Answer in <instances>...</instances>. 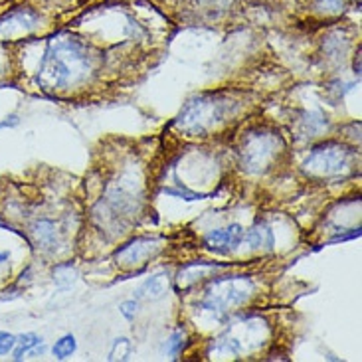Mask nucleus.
Masks as SVG:
<instances>
[{"label": "nucleus", "instance_id": "nucleus-1", "mask_svg": "<svg viewBox=\"0 0 362 362\" xmlns=\"http://www.w3.org/2000/svg\"><path fill=\"white\" fill-rule=\"evenodd\" d=\"M93 69V56L88 44L74 36H58L48 42L40 56L36 83L46 93L64 91L88 79Z\"/></svg>", "mask_w": 362, "mask_h": 362}, {"label": "nucleus", "instance_id": "nucleus-2", "mask_svg": "<svg viewBox=\"0 0 362 362\" xmlns=\"http://www.w3.org/2000/svg\"><path fill=\"white\" fill-rule=\"evenodd\" d=\"M238 101L230 93H202L190 99L177 119V127L190 137H206L210 131L234 115Z\"/></svg>", "mask_w": 362, "mask_h": 362}, {"label": "nucleus", "instance_id": "nucleus-3", "mask_svg": "<svg viewBox=\"0 0 362 362\" xmlns=\"http://www.w3.org/2000/svg\"><path fill=\"white\" fill-rule=\"evenodd\" d=\"M254 293V284L247 277H228L216 279L206 289L200 307L216 317H224L228 309L245 303Z\"/></svg>", "mask_w": 362, "mask_h": 362}, {"label": "nucleus", "instance_id": "nucleus-4", "mask_svg": "<svg viewBox=\"0 0 362 362\" xmlns=\"http://www.w3.org/2000/svg\"><path fill=\"white\" fill-rule=\"evenodd\" d=\"M353 148L341 143H323L311 151L303 170L313 178H337L346 175L353 165Z\"/></svg>", "mask_w": 362, "mask_h": 362}, {"label": "nucleus", "instance_id": "nucleus-5", "mask_svg": "<svg viewBox=\"0 0 362 362\" xmlns=\"http://www.w3.org/2000/svg\"><path fill=\"white\" fill-rule=\"evenodd\" d=\"M281 148H284V143L279 135H275L272 131H254L244 139V145L240 151L242 167L252 175L265 173L274 165Z\"/></svg>", "mask_w": 362, "mask_h": 362}, {"label": "nucleus", "instance_id": "nucleus-6", "mask_svg": "<svg viewBox=\"0 0 362 362\" xmlns=\"http://www.w3.org/2000/svg\"><path fill=\"white\" fill-rule=\"evenodd\" d=\"M40 26V14L36 10L18 6L0 16V42L26 38Z\"/></svg>", "mask_w": 362, "mask_h": 362}, {"label": "nucleus", "instance_id": "nucleus-7", "mask_svg": "<svg viewBox=\"0 0 362 362\" xmlns=\"http://www.w3.org/2000/svg\"><path fill=\"white\" fill-rule=\"evenodd\" d=\"M163 247V240L157 238H139L117 252V262L121 265H137L147 262L151 255H155Z\"/></svg>", "mask_w": 362, "mask_h": 362}, {"label": "nucleus", "instance_id": "nucleus-8", "mask_svg": "<svg viewBox=\"0 0 362 362\" xmlns=\"http://www.w3.org/2000/svg\"><path fill=\"white\" fill-rule=\"evenodd\" d=\"M242 238H244V228L240 224H230L226 228H218V230L208 232L204 238V244L212 252L228 254L242 244Z\"/></svg>", "mask_w": 362, "mask_h": 362}, {"label": "nucleus", "instance_id": "nucleus-9", "mask_svg": "<svg viewBox=\"0 0 362 362\" xmlns=\"http://www.w3.org/2000/svg\"><path fill=\"white\" fill-rule=\"evenodd\" d=\"M168 289H170V277L165 272H158V274L148 277L147 281L139 287L137 297L139 299H145V301H157V299L167 295Z\"/></svg>", "mask_w": 362, "mask_h": 362}, {"label": "nucleus", "instance_id": "nucleus-10", "mask_svg": "<svg viewBox=\"0 0 362 362\" xmlns=\"http://www.w3.org/2000/svg\"><path fill=\"white\" fill-rule=\"evenodd\" d=\"M30 235L34 240V244L42 247V250H49L56 245L58 240V232H56V224L49 220H38L30 226Z\"/></svg>", "mask_w": 362, "mask_h": 362}, {"label": "nucleus", "instance_id": "nucleus-11", "mask_svg": "<svg viewBox=\"0 0 362 362\" xmlns=\"http://www.w3.org/2000/svg\"><path fill=\"white\" fill-rule=\"evenodd\" d=\"M242 242L250 245L252 250H269L274 245V232L269 230V226L262 222L244 232Z\"/></svg>", "mask_w": 362, "mask_h": 362}, {"label": "nucleus", "instance_id": "nucleus-12", "mask_svg": "<svg viewBox=\"0 0 362 362\" xmlns=\"http://www.w3.org/2000/svg\"><path fill=\"white\" fill-rule=\"evenodd\" d=\"M42 343V339H40L38 334L34 333H26L22 334L20 339H16V344H14V361H20V358H24V354H28L32 349H36L38 344Z\"/></svg>", "mask_w": 362, "mask_h": 362}, {"label": "nucleus", "instance_id": "nucleus-13", "mask_svg": "<svg viewBox=\"0 0 362 362\" xmlns=\"http://www.w3.org/2000/svg\"><path fill=\"white\" fill-rule=\"evenodd\" d=\"M325 127H327V117H323V113H319V111L309 113V115L303 119V133H307L309 137L319 135Z\"/></svg>", "mask_w": 362, "mask_h": 362}, {"label": "nucleus", "instance_id": "nucleus-14", "mask_svg": "<svg viewBox=\"0 0 362 362\" xmlns=\"http://www.w3.org/2000/svg\"><path fill=\"white\" fill-rule=\"evenodd\" d=\"M76 349H78L76 337L74 334H66V337H62L58 343L54 344V356L59 358V361H64V358H68V356L76 353Z\"/></svg>", "mask_w": 362, "mask_h": 362}, {"label": "nucleus", "instance_id": "nucleus-15", "mask_svg": "<svg viewBox=\"0 0 362 362\" xmlns=\"http://www.w3.org/2000/svg\"><path fill=\"white\" fill-rule=\"evenodd\" d=\"M131 351H133V344L129 339H117L109 353V361H127Z\"/></svg>", "mask_w": 362, "mask_h": 362}, {"label": "nucleus", "instance_id": "nucleus-16", "mask_svg": "<svg viewBox=\"0 0 362 362\" xmlns=\"http://www.w3.org/2000/svg\"><path fill=\"white\" fill-rule=\"evenodd\" d=\"M315 8L325 14H341L344 10V0H315Z\"/></svg>", "mask_w": 362, "mask_h": 362}, {"label": "nucleus", "instance_id": "nucleus-17", "mask_svg": "<svg viewBox=\"0 0 362 362\" xmlns=\"http://www.w3.org/2000/svg\"><path fill=\"white\" fill-rule=\"evenodd\" d=\"M185 339H186L185 333H182L180 329H178L177 333H175L173 337H170V339H168L167 353L170 354V356H177V354L182 353V349H185V344H186Z\"/></svg>", "mask_w": 362, "mask_h": 362}, {"label": "nucleus", "instance_id": "nucleus-18", "mask_svg": "<svg viewBox=\"0 0 362 362\" xmlns=\"http://www.w3.org/2000/svg\"><path fill=\"white\" fill-rule=\"evenodd\" d=\"M54 279L59 285H68L76 279V269L71 265H59L58 269L54 272Z\"/></svg>", "mask_w": 362, "mask_h": 362}, {"label": "nucleus", "instance_id": "nucleus-19", "mask_svg": "<svg viewBox=\"0 0 362 362\" xmlns=\"http://www.w3.org/2000/svg\"><path fill=\"white\" fill-rule=\"evenodd\" d=\"M16 344V337L10 333H0V354H8Z\"/></svg>", "mask_w": 362, "mask_h": 362}, {"label": "nucleus", "instance_id": "nucleus-20", "mask_svg": "<svg viewBox=\"0 0 362 362\" xmlns=\"http://www.w3.org/2000/svg\"><path fill=\"white\" fill-rule=\"evenodd\" d=\"M137 307L139 305L135 299H129V301H123L119 309H121V313L125 315L127 319H133V317H135V313H137Z\"/></svg>", "mask_w": 362, "mask_h": 362}, {"label": "nucleus", "instance_id": "nucleus-21", "mask_svg": "<svg viewBox=\"0 0 362 362\" xmlns=\"http://www.w3.org/2000/svg\"><path fill=\"white\" fill-rule=\"evenodd\" d=\"M2 262H8V252H4V250H0V264Z\"/></svg>", "mask_w": 362, "mask_h": 362}, {"label": "nucleus", "instance_id": "nucleus-22", "mask_svg": "<svg viewBox=\"0 0 362 362\" xmlns=\"http://www.w3.org/2000/svg\"><path fill=\"white\" fill-rule=\"evenodd\" d=\"M14 123H16V121H12V123H8V121H2V123H0V129L10 127V125H14Z\"/></svg>", "mask_w": 362, "mask_h": 362}]
</instances>
